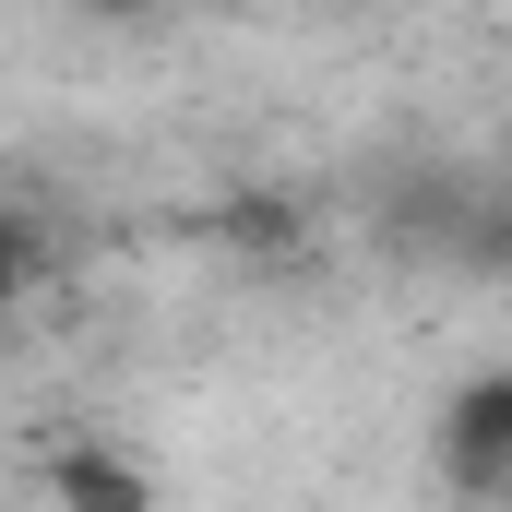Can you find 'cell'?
Here are the masks:
<instances>
[{"label":"cell","mask_w":512,"mask_h":512,"mask_svg":"<svg viewBox=\"0 0 512 512\" xmlns=\"http://www.w3.org/2000/svg\"><path fill=\"white\" fill-rule=\"evenodd\" d=\"M429 477L453 501H512V358L465 370L429 417Z\"/></svg>","instance_id":"cell-1"},{"label":"cell","mask_w":512,"mask_h":512,"mask_svg":"<svg viewBox=\"0 0 512 512\" xmlns=\"http://www.w3.org/2000/svg\"><path fill=\"white\" fill-rule=\"evenodd\" d=\"M215 239H227V262H251V274H286V262L322 239V203L286 191V179H227L215 191Z\"/></svg>","instance_id":"cell-2"},{"label":"cell","mask_w":512,"mask_h":512,"mask_svg":"<svg viewBox=\"0 0 512 512\" xmlns=\"http://www.w3.org/2000/svg\"><path fill=\"white\" fill-rule=\"evenodd\" d=\"M465 191H477V167H441V155L429 167H393L382 179V251L441 274L453 262V227H465Z\"/></svg>","instance_id":"cell-3"},{"label":"cell","mask_w":512,"mask_h":512,"mask_svg":"<svg viewBox=\"0 0 512 512\" xmlns=\"http://www.w3.org/2000/svg\"><path fill=\"white\" fill-rule=\"evenodd\" d=\"M36 489H48V512H155V477L131 441H48Z\"/></svg>","instance_id":"cell-4"},{"label":"cell","mask_w":512,"mask_h":512,"mask_svg":"<svg viewBox=\"0 0 512 512\" xmlns=\"http://www.w3.org/2000/svg\"><path fill=\"white\" fill-rule=\"evenodd\" d=\"M441 274H465V286H512V179H501V167H477L465 227H453V262H441Z\"/></svg>","instance_id":"cell-5"},{"label":"cell","mask_w":512,"mask_h":512,"mask_svg":"<svg viewBox=\"0 0 512 512\" xmlns=\"http://www.w3.org/2000/svg\"><path fill=\"white\" fill-rule=\"evenodd\" d=\"M48 286V215L36 203H0V322Z\"/></svg>","instance_id":"cell-6"},{"label":"cell","mask_w":512,"mask_h":512,"mask_svg":"<svg viewBox=\"0 0 512 512\" xmlns=\"http://www.w3.org/2000/svg\"><path fill=\"white\" fill-rule=\"evenodd\" d=\"M72 12H96V24H143V12H167V0H72Z\"/></svg>","instance_id":"cell-7"},{"label":"cell","mask_w":512,"mask_h":512,"mask_svg":"<svg viewBox=\"0 0 512 512\" xmlns=\"http://www.w3.org/2000/svg\"><path fill=\"white\" fill-rule=\"evenodd\" d=\"M310 12H370V0H310Z\"/></svg>","instance_id":"cell-8"},{"label":"cell","mask_w":512,"mask_h":512,"mask_svg":"<svg viewBox=\"0 0 512 512\" xmlns=\"http://www.w3.org/2000/svg\"><path fill=\"white\" fill-rule=\"evenodd\" d=\"M501 179H512V131H501Z\"/></svg>","instance_id":"cell-9"}]
</instances>
